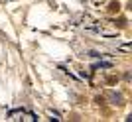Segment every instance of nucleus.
<instances>
[{
  "instance_id": "obj_1",
  "label": "nucleus",
  "mask_w": 132,
  "mask_h": 122,
  "mask_svg": "<svg viewBox=\"0 0 132 122\" xmlns=\"http://www.w3.org/2000/svg\"><path fill=\"white\" fill-rule=\"evenodd\" d=\"M99 67H110V63H97V65H95V69H99Z\"/></svg>"
}]
</instances>
